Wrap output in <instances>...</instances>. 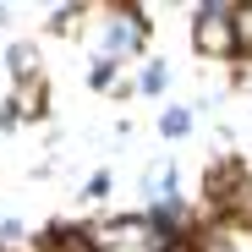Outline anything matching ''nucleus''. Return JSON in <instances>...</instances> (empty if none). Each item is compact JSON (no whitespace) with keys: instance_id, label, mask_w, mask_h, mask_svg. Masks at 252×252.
<instances>
[{"instance_id":"obj_8","label":"nucleus","mask_w":252,"mask_h":252,"mask_svg":"<svg viewBox=\"0 0 252 252\" xmlns=\"http://www.w3.org/2000/svg\"><path fill=\"white\" fill-rule=\"evenodd\" d=\"M104 192H110V176H94V181H88V192H82V197H104Z\"/></svg>"},{"instance_id":"obj_4","label":"nucleus","mask_w":252,"mask_h":252,"mask_svg":"<svg viewBox=\"0 0 252 252\" xmlns=\"http://www.w3.org/2000/svg\"><path fill=\"white\" fill-rule=\"evenodd\" d=\"M159 126H164V137H187L192 132V110H164Z\"/></svg>"},{"instance_id":"obj_5","label":"nucleus","mask_w":252,"mask_h":252,"mask_svg":"<svg viewBox=\"0 0 252 252\" xmlns=\"http://www.w3.org/2000/svg\"><path fill=\"white\" fill-rule=\"evenodd\" d=\"M236 44L252 55V6H236Z\"/></svg>"},{"instance_id":"obj_7","label":"nucleus","mask_w":252,"mask_h":252,"mask_svg":"<svg viewBox=\"0 0 252 252\" xmlns=\"http://www.w3.org/2000/svg\"><path fill=\"white\" fill-rule=\"evenodd\" d=\"M0 241H6V247H17V241H22V225H11V220H6V225H0Z\"/></svg>"},{"instance_id":"obj_1","label":"nucleus","mask_w":252,"mask_h":252,"mask_svg":"<svg viewBox=\"0 0 252 252\" xmlns=\"http://www.w3.org/2000/svg\"><path fill=\"white\" fill-rule=\"evenodd\" d=\"M192 44H197V55H208V61L241 55V44H236V6H197Z\"/></svg>"},{"instance_id":"obj_2","label":"nucleus","mask_w":252,"mask_h":252,"mask_svg":"<svg viewBox=\"0 0 252 252\" xmlns=\"http://www.w3.org/2000/svg\"><path fill=\"white\" fill-rule=\"evenodd\" d=\"M44 252H99V247H94L88 230H66V225H55V230L44 236Z\"/></svg>"},{"instance_id":"obj_6","label":"nucleus","mask_w":252,"mask_h":252,"mask_svg":"<svg viewBox=\"0 0 252 252\" xmlns=\"http://www.w3.org/2000/svg\"><path fill=\"white\" fill-rule=\"evenodd\" d=\"M164 82H170V71H164L159 61H154V66H143V88H148V94H159Z\"/></svg>"},{"instance_id":"obj_3","label":"nucleus","mask_w":252,"mask_h":252,"mask_svg":"<svg viewBox=\"0 0 252 252\" xmlns=\"http://www.w3.org/2000/svg\"><path fill=\"white\" fill-rule=\"evenodd\" d=\"M17 104H22V115H44V77H28L17 88Z\"/></svg>"}]
</instances>
